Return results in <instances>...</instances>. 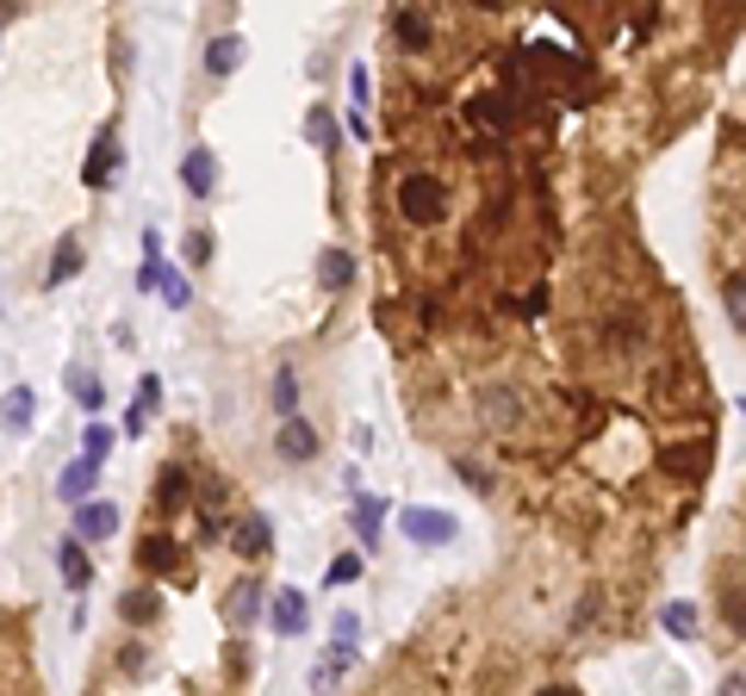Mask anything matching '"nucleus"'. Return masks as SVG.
Here are the masks:
<instances>
[{"instance_id":"nucleus-1","label":"nucleus","mask_w":746,"mask_h":696,"mask_svg":"<svg viewBox=\"0 0 746 696\" xmlns=\"http://www.w3.org/2000/svg\"><path fill=\"white\" fill-rule=\"evenodd\" d=\"M399 218L404 224H441V218H448V187L423 169L404 174L399 181Z\"/></svg>"},{"instance_id":"nucleus-2","label":"nucleus","mask_w":746,"mask_h":696,"mask_svg":"<svg viewBox=\"0 0 746 696\" xmlns=\"http://www.w3.org/2000/svg\"><path fill=\"white\" fill-rule=\"evenodd\" d=\"M404 542L411 547H455L460 542V517H448V510H436V503H404Z\"/></svg>"},{"instance_id":"nucleus-3","label":"nucleus","mask_w":746,"mask_h":696,"mask_svg":"<svg viewBox=\"0 0 746 696\" xmlns=\"http://www.w3.org/2000/svg\"><path fill=\"white\" fill-rule=\"evenodd\" d=\"M262 622H268L280 640H299L311 628V598L299 591V584H280V591L268 598V610H262Z\"/></svg>"},{"instance_id":"nucleus-4","label":"nucleus","mask_w":746,"mask_h":696,"mask_svg":"<svg viewBox=\"0 0 746 696\" xmlns=\"http://www.w3.org/2000/svg\"><path fill=\"white\" fill-rule=\"evenodd\" d=\"M262 610H268V584L255 579V572H243V579L225 591V622L237 628V635H249V628L262 622Z\"/></svg>"},{"instance_id":"nucleus-5","label":"nucleus","mask_w":746,"mask_h":696,"mask_svg":"<svg viewBox=\"0 0 746 696\" xmlns=\"http://www.w3.org/2000/svg\"><path fill=\"white\" fill-rule=\"evenodd\" d=\"M386 517H392V503H386V498H374V491H361V498L348 503V529H355V542H361V554H380Z\"/></svg>"},{"instance_id":"nucleus-6","label":"nucleus","mask_w":746,"mask_h":696,"mask_svg":"<svg viewBox=\"0 0 746 696\" xmlns=\"http://www.w3.org/2000/svg\"><path fill=\"white\" fill-rule=\"evenodd\" d=\"M318 448H324V436L306 424V417H287V424L274 429V454L287 466H306V461H318Z\"/></svg>"},{"instance_id":"nucleus-7","label":"nucleus","mask_w":746,"mask_h":696,"mask_svg":"<svg viewBox=\"0 0 746 696\" xmlns=\"http://www.w3.org/2000/svg\"><path fill=\"white\" fill-rule=\"evenodd\" d=\"M118 535V503L113 498H88V503H76V542H113Z\"/></svg>"},{"instance_id":"nucleus-8","label":"nucleus","mask_w":746,"mask_h":696,"mask_svg":"<svg viewBox=\"0 0 746 696\" xmlns=\"http://www.w3.org/2000/svg\"><path fill=\"white\" fill-rule=\"evenodd\" d=\"M274 547V522L262 510H243V517L230 522V554H243V560H262Z\"/></svg>"},{"instance_id":"nucleus-9","label":"nucleus","mask_w":746,"mask_h":696,"mask_svg":"<svg viewBox=\"0 0 746 696\" xmlns=\"http://www.w3.org/2000/svg\"><path fill=\"white\" fill-rule=\"evenodd\" d=\"M32 424H38V392L7 386L0 392V436H32Z\"/></svg>"},{"instance_id":"nucleus-10","label":"nucleus","mask_w":746,"mask_h":696,"mask_svg":"<svg viewBox=\"0 0 746 696\" xmlns=\"http://www.w3.org/2000/svg\"><path fill=\"white\" fill-rule=\"evenodd\" d=\"M62 392H69L88 417H100V410H106V386H100V373L81 368V361H69V368H62Z\"/></svg>"},{"instance_id":"nucleus-11","label":"nucleus","mask_w":746,"mask_h":696,"mask_svg":"<svg viewBox=\"0 0 746 696\" xmlns=\"http://www.w3.org/2000/svg\"><path fill=\"white\" fill-rule=\"evenodd\" d=\"M187 503H193V473L187 466H162V473H156V510H162V517H181Z\"/></svg>"},{"instance_id":"nucleus-12","label":"nucleus","mask_w":746,"mask_h":696,"mask_svg":"<svg viewBox=\"0 0 746 696\" xmlns=\"http://www.w3.org/2000/svg\"><path fill=\"white\" fill-rule=\"evenodd\" d=\"M243 57H249L243 32H218V38L206 44V76L230 81V76H237V69H243Z\"/></svg>"},{"instance_id":"nucleus-13","label":"nucleus","mask_w":746,"mask_h":696,"mask_svg":"<svg viewBox=\"0 0 746 696\" xmlns=\"http://www.w3.org/2000/svg\"><path fill=\"white\" fill-rule=\"evenodd\" d=\"M57 572H62V584H69L76 598L94 584V560H88V547H81L76 535H62V542H57Z\"/></svg>"},{"instance_id":"nucleus-14","label":"nucleus","mask_w":746,"mask_h":696,"mask_svg":"<svg viewBox=\"0 0 746 696\" xmlns=\"http://www.w3.org/2000/svg\"><path fill=\"white\" fill-rule=\"evenodd\" d=\"M94 485H100V466L94 461H69L57 473V503H69V510H76V503L94 498Z\"/></svg>"},{"instance_id":"nucleus-15","label":"nucleus","mask_w":746,"mask_h":696,"mask_svg":"<svg viewBox=\"0 0 746 696\" xmlns=\"http://www.w3.org/2000/svg\"><path fill=\"white\" fill-rule=\"evenodd\" d=\"M118 162H125V155H118V131H113V125H100V137H94V155H88V169H81V181H88V187H106Z\"/></svg>"},{"instance_id":"nucleus-16","label":"nucleus","mask_w":746,"mask_h":696,"mask_svg":"<svg viewBox=\"0 0 746 696\" xmlns=\"http://www.w3.org/2000/svg\"><path fill=\"white\" fill-rule=\"evenodd\" d=\"M181 187H187L193 199H206L211 187H218V155H211L206 143H199V150H187V155H181Z\"/></svg>"},{"instance_id":"nucleus-17","label":"nucleus","mask_w":746,"mask_h":696,"mask_svg":"<svg viewBox=\"0 0 746 696\" xmlns=\"http://www.w3.org/2000/svg\"><path fill=\"white\" fill-rule=\"evenodd\" d=\"M392 38H399L404 50H411V57H423V50H429V38H436V32H429V20H423L417 7H392Z\"/></svg>"},{"instance_id":"nucleus-18","label":"nucleus","mask_w":746,"mask_h":696,"mask_svg":"<svg viewBox=\"0 0 746 696\" xmlns=\"http://www.w3.org/2000/svg\"><path fill=\"white\" fill-rule=\"evenodd\" d=\"M137 560H144V572H156V579H162V572H181V542H174V535H144V542H137Z\"/></svg>"},{"instance_id":"nucleus-19","label":"nucleus","mask_w":746,"mask_h":696,"mask_svg":"<svg viewBox=\"0 0 746 696\" xmlns=\"http://www.w3.org/2000/svg\"><path fill=\"white\" fill-rule=\"evenodd\" d=\"M118 616L131 622V628H150V622L162 616V591H156V584H131V591L118 598Z\"/></svg>"},{"instance_id":"nucleus-20","label":"nucleus","mask_w":746,"mask_h":696,"mask_svg":"<svg viewBox=\"0 0 746 696\" xmlns=\"http://www.w3.org/2000/svg\"><path fill=\"white\" fill-rule=\"evenodd\" d=\"M156 405H162V380H156V373H144V380H137V405L125 410V436H144V429H150V417H156Z\"/></svg>"},{"instance_id":"nucleus-21","label":"nucleus","mask_w":746,"mask_h":696,"mask_svg":"<svg viewBox=\"0 0 746 696\" xmlns=\"http://www.w3.org/2000/svg\"><path fill=\"white\" fill-rule=\"evenodd\" d=\"M318 287H324V292H348V287H355V255H348V250H324V255H318Z\"/></svg>"},{"instance_id":"nucleus-22","label":"nucleus","mask_w":746,"mask_h":696,"mask_svg":"<svg viewBox=\"0 0 746 696\" xmlns=\"http://www.w3.org/2000/svg\"><path fill=\"white\" fill-rule=\"evenodd\" d=\"M306 143H311V150H324V155H336V143H343V131H336V113H330L324 100L306 113Z\"/></svg>"},{"instance_id":"nucleus-23","label":"nucleus","mask_w":746,"mask_h":696,"mask_svg":"<svg viewBox=\"0 0 746 696\" xmlns=\"http://www.w3.org/2000/svg\"><path fill=\"white\" fill-rule=\"evenodd\" d=\"M274 417H280V424L299 417V368H292V361L274 368Z\"/></svg>"},{"instance_id":"nucleus-24","label":"nucleus","mask_w":746,"mask_h":696,"mask_svg":"<svg viewBox=\"0 0 746 696\" xmlns=\"http://www.w3.org/2000/svg\"><path fill=\"white\" fill-rule=\"evenodd\" d=\"M81 262H88V255H81V236H62V243H57V262H50V274H44V287L57 292L69 274H81Z\"/></svg>"},{"instance_id":"nucleus-25","label":"nucleus","mask_w":746,"mask_h":696,"mask_svg":"<svg viewBox=\"0 0 746 696\" xmlns=\"http://www.w3.org/2000/svg\"><path fill=\"white\" fill-rule=\"evenodd\" d=\"M156 292H162V305H169V311H187L193 305V280L181 268H169V262H162V274H156Z\"/></svg>"},{"instance_id":"nucleus-26","label":"nucleus","mask_w":746,"mask_h":696,"mask_svg":"<svg viewBox=\"0 0 746 696\" xmlns=\"http://www.w3.org/2000/svg\"><path fill=\"white\" fill-rule=\"evenodd\" d=\"M659 628H666L672 640H697V628H703V622H697V610H690V603H666V610H659Z\"/></svg>"},{"instance_id":"nucleus-27","label":"nucleus","mask_w":746,"mask_h":696,"mask_svg":"<svg viewBox=\"0 0 746 696\" xmlns=\"http://www.w3.org/2000/svg\"><path fill=\"white\" fill-rule=\"evenodd\" d=\"M162 274V231H144V262H137V292H156Z\"/></svg>"},{"instance_id":"nucleus-28","label":"nucleus","mask_w":746,"mask_h":696,"mask_svg":"<svg viewBox=\"0 0 746 696\" xmlns=\"http://www.w3.org/2000/svg\"><path fill=\"white\" fill-rule=\"evenodd\" d=\"M485 424H492V429H510V424H517V392H504V386L485 392Z\"/></svg>"},{"instance_id":"nucleus-29","label":"nucleus","mask_w":746,"mask_h":696,"mask_svg":"<svg viewBox=\"0 0 746 696\" xmlns=\"http://www.w3.org/2000/svg\"><path fill=\"white\" fill-rule=\"evenodd\" d=\"M113 442H118V429H106V424H88V436H81V461L106 466V454H113Z\"/></svg>"},{"instance_id":"nucleus-30","label":"nucleus","mask_w":746,"mask_h":696,"mask_svg":"<svg viewBox=\"0 0 746 696\" xmlns=\"http://www.w3.org/2000/svg\"><path fill=\"white\" fill-rule=\"evenodd\" d=\"M324 653H330V659H318V665H324L330 677H343L348 665H355V659H361V647H348V640H330Z\"/></svg>"},{"instance_id":"nucleus-31","label":"nucleus","mask_w":746,"mask_h":696,"mask_svg":"<svg viewBox=\"0 0 746 696\" xmlns=\"http://www.w3.org/2000/svg\"><path fill=\"white\" fill-rule=\"evenodd\" d=\"M211 250H218V243H211V231H187V243H181V255H187L193 268H206Z\"/></svg>"},{"instance_id":"nucleus-32","label":"nucleus","mask_w":746,"mask_h":696,"mask_svg":"<svg viewBox=\"0 0 746 696\" xmlns=\"http://www.w3.org/2000/svg\"><path fill=\"white\" fill-rule=\"evenodd\" d=\"M727 324H734V329L746 324V280H741V274H727Z\"/></svg>"},{"instance_id":"nucleus-33","label":"nucleus","mask_w":746,"mask_h":696,"mask_svg":"<svg viewBox=\"0 0 746 696\" xmlns=\"http://www.w3.org/2000/svg\"><path fill=\"white\" fill-rule=\"evenodd\" d=\"M361 579V554H343V560H330V572H324V584H355Z\"/></svg>"},{"instance_id":"nucleus-34","label":"nucleus","mask_w":746,"mask_h":696,"mask_svg":"<svg viewBox=\"0 0 746 696\" xmlns=\"http://www.w3.org/2000/svg\"><path fill=\"white\" fill-rule=\"evenodd\" d=\"M455 479L473 485V491H492V473H485V466H473V461H455Z\"/></svg>"},{"instance_id":"nucleus-35","label":"nucleus","mask_w":746,"mask_h":696,"mask_svg":"<svg viewBox=\"0 0 746 696\" xmlns=\"http://www.w3.org/2000/svg\"><path fill=\"white\" fill-rule=\"evenodd\" d=\"M336 640H348V647L361 640V616L355 610H336Z\"/></svg>"},{"instance_id":"nucleus-36","label":"nucleus","mask_w":746,"mask_h":696,"mask_svg":"<svg viewBox=\"0 0 746 696\" xmlns=\"http://www.w3.org/2000/svg\"><path fill=\"white\" fill-rule=\"evenodd\" d=\"M715 696H746V677H741V672H727V677H722V691H715Z\"/></svg>"},{"instance_id":"nucleus-37","label":"nucleus","mask_w":746,"mask_h":696,"mask_svg":"<svg viewBox=\"0 0 746 696\" xmlns=\"http://www.w3.org/2000/svg\"><path fill=\"white\" fill-rule=\"evenodd\" d=\"M541 696H578V691H566V684H554V691H541Z\"/></svg>"}]
</instances>
